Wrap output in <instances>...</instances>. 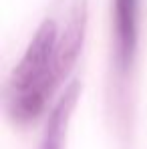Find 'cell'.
<instances>
[{"mask_svg": "<svg viewBox=\"0 0 147 149\" xmlns=\"http://www.w3.org/2000/svg\"><path fill=\"white\" fill-rule=\"evenodd\" d=\"M113 28H115V63L125 73L131 69L137 34H139V0H113Z\"/></svg>", "mask_w": 147, "mask_h": 149, "instance_id": "3", "label": "cell"}, {"mask_svg": "<svg viewBox=\"0 0 147 149\" xmlns=\"http://www.w3.org/2000/svg\"><path fill=\"white\" fill-rule=\"evenodd\" d=\"M87 24H89V0H71L67 24L63 32L56 36L54 47V73L59 81L67 79L77 65L85 45Z\"/></svg>", "mask_w": 147, "mask_h": 149, "instance_id": "2", "label": "cell"}, {"mask_svg": "<svg viewBox=\"0 0 147 149\" xmlns=\"http://www.w3.org/2000/svg\"><path fill=\"white\" fill-rule=\"evenodd\" d=\"M56 36V24L52 20H45L36 28L24 56L12 71L8 115L14 123H30L36 119L45 111L49 97L59 83L54 73Z\"/></svg>", "mask_w": 147, "mask_h": 149, "instance_id": "1", "label": "cell"}, {"mask_svg": "<svg viewBox=\"0 0 147 149\" xmlns=\"http://www.w3.org/2000/svg\"><path fill=\"white\" fill-rule=\"evenodd\" d=\"M79 97H81V83L73 81L65 89V93L59 97V101L54 103V107L50 111L49 119H47L40 149H63L65 137H67V129H69V121L73 117V111L77 107Z\"/></svg>", "mask_w": 147, "mask_h": 149, "instance_id": "4", "label": "cell"}]
</instances>
